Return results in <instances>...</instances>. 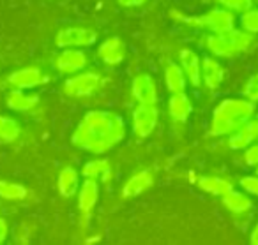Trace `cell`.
Segmentation results:
<instances>
[{
    "label": "cell",
    "mask_w": 258,
    "mask_h": 245,
    "mask_svg": "<svg viewBox=\"0 0 258 245\" xmlns=\"http://www.w3.org/2000/svg\"><path fill=\"white\" fill-rule=\"evenodd\" d=\"M8 234H9V226H8V222H6V219L0 217V243H4Z\"/></svg>",
    "instance_id": "32"
},
{
    "label": "cell",
    "mask_w": 258,
    "mask_h": 245,
    "mask_svg": "<svg viewBox=\"0 0 258 245\" xmlns=\"http://www.w3.org/2000/svg\"><path fill=\"white\" fill-rule=\"evenodd\" d=\"M159 120V110L156 104H138L133 111V134L145 139L154 132Z\"/></svg>",
    "instance_id": "6"
},
{
    "label": "cell",
    "mask_w": 258,
    "mask_h": 245,
    "mask_svg": "<svg viewBox=\"0 0 258 245\" xmlns=\"http://www.w3.org/2000/svg\"><path fill=\"white\" fill-rule=\"evenodd\" d=\"M97 34L96 30L87 29V27H68V29L58 30L55 37V44L58 48H89L96 44Z\"/></svg>",
    "instance_id": "5"
},
{
    "label": "cell",
    "mask_w": 258,
    "mask_h": 245,
    "mask_svg": "<svg viewBox=\"0 0 258 245\" xmlns=\"http://www.w3.org/2000/svg\"><path fill=\"white\" fill-rule=\"evenodd\" d=\"M57 189H58V194H60L62 198H73L80 189L78 171L71 166L62 168L60 173H58V178H57Z\"/></svg>",
    "instance_id": "19"
},
{
    "label": "cell",
    "mask_w": 258,
    "mask_h": 245,
    "mask_svg": "<svg viewBox=\"0 0 258 245\" xmlns=\"http://www.w3.org/2000/svg\"><path fill=\"white\" fill-rule=\"evenodd\" d=\"M103 87V76L94 71H80L71 74L64 81V94L73 99H83L90 97Z\"/></svg>",
    "instance_id": "4"
},
{
    "label": "cell",
    "mask_w": 258,
    "mask_h": 245,
    "mask_svg": "<svg viewBox=\"0 0 258 245\" xmlns=\"http://www.w3.org/2000/svg\"><path fill=\"white\" fill-rule=\"evenodd\" d=\"M186 72L180 65L173 64V62H168L165 67V85L168 89L170 94H179L186 90Z\"/></svg>",
    "instance_id": "21"
},
{
    "label": "cell",
    "mask_w": 258,
    "mask_h": 245,
    "mask_svg": "<svg viewBox=\"0 0 258 245\" xmlns=\"http://www.w3.org/2000/svg\"><path fill=\"white\" fill-rule=\"evenodd\" d=\"M154 185V177L149 170H144V171H138L135 173L133 177L129 178L127 182L124 184L122 187V198H137V196L144 194L145 191Z\"/></svg>",
    "instance_id": "15"
},
{
    "label": "cell",
    "mask_w": 258,
    "mask_h": 245,
    "mask_svg": "<svg viewBox=\"0 0 258 245\" xmlns=\"http://www.w3.org/2000/svg\"><path fill=\"white\" fill-rule=\"evenodd\" d=\"M76 194H78V210L80 215H82V226H87L90 215H92L94 206H96L97 199H99V184H97V180H92V178H85L80 184V189Z\"/></svg>",
    "instance_id": "8"
},
{
    "label": "cell",
    "mask_w": 258,
    "mask_h": 245,
    "mask_svg": "<svg viewBox=\"0 0 258 245\" xmlns=\"http://www.w3.org/2000/svg\"><path fill=\"white\" fill-rule=\"evenodd\" d=\"M254 141H258V117L253 115L249 120H246L230 134L228 146L232 150H244Z\"/></svg>",
    "instance_id": "12"
},
{
    "label": "cell",
    "mask_w": 258,
    "mask_h": 245,
    "mask_svg": "<svg viewBox=\"0 0 258 245\" xmlns=\"http://www.w3.org/2000/svg\"><path fill=\"white\" fill-rule=\"evenodd\" d=\"M225 78V69L212 57L202 58V83L209 90H218Z\"/></svg>",
    "instance_id": "16"
},
{
    "label": "cell",
    "mask_w": 258,
    "mask_h": 245,
    "mask_svg": "<svg viewBox=\"0 0 258 245\" xmlns=\"http://www.w3.org/2000/svg\"><path fill=\"white\" fill-rule=\"evenodd\" d=\"M48 81H50V78L46 74H43V71L39 67H23L8 76L9 85L13 89H22V90L36 89V87L44 85Z\"/></svg>",
    "instance_id": "9"
},
{
    "label": "cell",
    "mask_w": 258,
    "mask_h": 245,
    "mask_svg": "<svg viewBox=\"0 0 258 245\" xmlns=\"http://www.w3.org/2000/svg\"><path fill=\"white\" fill-rule=\"evenodd\" d=\"M244 162L251 168L258 166V141L251 143L247 148H244Z\"/></svg>",
    "instance_id": "30"
},
{
    "label": "cell",
    "mask_w": 258,
    "mask_h": 245,
    "mask_svg": "<svg viewBox=\"0 0 258 245\" xmlns=\"http://www.w3.org/2000/svg\"><path fill=\"white\" fill-rule=\"evenodd\" d=\"M87 64H89V57L80 48H64V51H60L53 60V67L62 74L80 72L87 67Z\"/></svg>",
    "instance_id": "7"
},
{
    "label": "cell",
    "mask_w": 258,
    "mask_h": 245,
    "mask_svg": "<svg viewBox=\"0 0 258 245\" xmlns=\"http://www.w3.org/2000/svg\"><path fill=\"white\" fill-rule=\"evenodd\" d=\"M122 8H138V6H144L147 0H117Z\"/></svg>",
    "instance_id": "31"
},
{
    "label": "cell",
    "mask_w": 258,
    "mask_h": 245,
    "mask_svg": "<svg viewBox=\"0 0 258 245\" xmlns=\"http://www.w3.org/2000/svg\"><path fill=\"white\" fill-rule=\"evenodd\" d=\"M97 240H101V238L99 236H97V238H89V240H87V243H92V241H97Z\"/></svg>",
    "instance_id": "34"
},
{
    "label": "cell",
    "mask_w": 258,
    "mask_h": 245,
    "mask_svg": "<svg viewBox=\"0 0 258 245\" xmlns=\"http://www.w3.org/2000/svg\"><path fill=\"white\" fill-rule=\"evenodd\" d=\"M197 185L204 192L212 196H219L223 198L225 194H228L230 191H233V184L226 178L221 177H212V175H205V177H198Z\"/></svg>",
    "instance_id": "20"
},
{
    "label": "cell",
    "mask_w": 258,
    "mask_h": 245,
    "mask_svg": "<svg viewBox=\"0 0 258 245\" xmlns=\"http://www.w3.org/2000/svg\"><path fill=\"white\" fill-rule=\"evenodd\" d=\"M221 201H223V206L232 213H246L247 210H251V206H253V201L249 199V196L244 194V192L235 191V189L230 191L228 194L223 196Z\"/></svg>",
    "instance_id": "23"
},
{
    "label": "cell",
    "mask_w": 258,
    "mask_h": 245,
    "mask_svg": "<svg viewBox=\"0 0 258 245\" xmlns=\"http://www.w3.org/2000/svg\"><path fill=\"white\" fill-rule=\"evenodd\" d=\"M254 115V103L237 97L223 99L212 111V120L209 125V136H230L237 127L249 120Z\"/></svg>",
    "instance_id": "2"
},
{
    "label": "cell",
    "mask_w": 258,
    "mask_h": 245,
    "mask_svg": "<svg viewBox=\"0 0 258 245\" xmlns=\"http://www.w3.org/2000/svg\"><path fill=\"white\" fill-rule=\"evenodd\" d=\"M131 94L138 104L158 103V85H156L154 78L151 74H145V72L135 76L133 83H131Z\"/></svg>",
    "instance_id": "11"
},
{
    "label": "cell",
    "mask_w": 258,
    "mask_h": 245,
    "mask_svg": "<svg viewBox=\"0 0 258 245\" xmlns=\"http://www.w3.org/2000/svg\"><path fill=\"white\" fill-rule=\"evenodd\" d=\"M244 97L251 103H258V74H253L247 79L246 87H244Z\"/></svg>",
    "instance_id": "28"
},
{
    "label": "cell",
    "mask_w": 258,
    "mask_h": 245,
    "mask_svg": "<svg viewBox=\"0 0 258 245\" xmlns=\"http://www.w3.org/2000/svg\"><path fill=\"white\" fill-rule=\"evenodd\" d=\"M22 127L20 124L11 117L0 115V143H13L20 138Z\"/></svg>",
    "instance_id": "24"
},
{
    "label": "cell",
    "mask_w": 258,
    "mask_h": 245,
    "mask_svg": "<svg viewBox=\"0 0 258 245\" xmlns=\"http://www.w3.org/2000/svg\"><path fill=\"white\" fill-rule=\"evenodd\" d=\"M125 138V122L120 115L106 110L87 111L71 136V143L83 152L101 155Z\"/></svg>",
    "instance_id": "1"
},
{
    "label": "cell",
    "mask_w": 258,
    "mask_h": 245,
    "mask_svg": "<svg viewBox=\"0 0 258 245\" xmlns=\"http://www.w3.org/2000/svg\"><path fill=\"white\" fill-rule=\"evenodd\" d=\"M82 175L83 178H92V180H97L101 177V180L104 184H108L111 178V168L110 162L106 159H94L89 160V162L83 164L82 168Z\"/></svg>",
    "instance_id": "22"
},
{
    "label": "cell",
    "mask_w": 258,
    "mask_h": 245,
    "mask_svg": "<svg viewBox=\"0 0 258 245\" xmlns=\"http://www.w3.org/2000/svg\"><path fill=\"white\" fill-rule=\"evenodd\" d=\"M97 58L103 62L104 65H110V67H115V65L122 64L125 58V44L120 37L111 36L108 39H104L103 43L97 48Z\"/></svg>",
    "instance_id": "10"
},
{
    "label": "cell",
    "mask_w": 258,
    "mask_h": 245,
    "mask_svg": "<svg viewBox=\"0 0 258 245\" xmlns=\"http://www.w3.org/2000/svg\"><path fill=\"white\" fill-rule=\"evenodd\" d=\"M202 22H204V29H209L212 34L228 32V30L235 29V16L225 8L211 9L207 15L202 16Z\"/></svg>",
    "instance_id": "13"
},
{
    "label": "cell",
    "mask_w": 258,
    "mask_h": 245,
    "mask_svg": "<svg viewBox=\"0 0 258 245\" xmlns=\"http://www.w3.org/2000/svg\"><path fill=\"white\" fill-rule=\"evenodd\" d=\"M191 113H193V104L186 92L172 94V97L168 99V115L172 117V120L182 124L189 118Z\"/></svg>",
    "instance_id": "18"
},
{
    "label": "cell",
    "mask_w": 258,
    "mask_h": 245,
    "mask_svg": "<svg viewBox=\"0 0 258 245\" xmlns=\"http://www.w3.org/2000/svg\"><path fill=\"white\" fill-rule=\"evenodd\" d=\"M219 4L232 13H244L253 8V0H219Z\"/></svg>",
    "instance_id": "27"
},
{
    "label": "cell",
    "mask_w": 258,
    "mask_h": 245,
    "mask_svg": "<svg viewBox=\"0 0 258 245\" xmlns=\"http://www.w3.org/2000/svg\"><path fill=\"white\" fill-rule=\"evenodd\" d=\"M179 62L180 67L186 72L187 81L193 87H200L202 85V60L193 50L189 48H184L179 51Z\"/></svg>",
    "instance_id": "14"
},
{
    "label": "cell",
    "mask_w": 258,
    "mask_h": 245,
    "mask_svg": "<svg viewBox=\"0 0 258 245\" xmlns=\"http://www.w3.org/2000/svg\"><path fill=\"white\" fill-rule=\"evenodd\" d=\"M27 196H29V189L23 187L22 184L0 180V198L2 199H8V201H20V199H25Z\"/></svg>",
    "instance_id": "25"
},
{
    "label": "cell",
    "mask_w": 258,
    "mask_h": 245,
    "mask_svg": "<svg viewBox=\"0 0 258 245\" xmlns=\"http://www.w3.org/2000/svg\"><path fill=\"white\" fill-rule=\"evenodd\" d=\"M251 44H253V34L235 29L221 34H211L205 37L207 51H211L214 57L221 58H232L239 53H244Z\"/></svg>",
    "instance_id": "3"
},
{
    "label": "cell",
    "mask_w": 258,
    "mask_h": 245,
    "mask_svg": "<svg viewBox=\"0 0 258 245\" xmlns=\"http://www.w3.org/2000/svg\"><path fill=\"white\" fill-rule=\"evenodd\" d=\"M240 27L247 34H258V8H249L247 11L240 13Z\"/></svg>",
    "instance_id": "26"
},
{
    "label": "cell",
    "mask_w": 258,
    "mask_h": 245,
    "mask_svg": "<svg viewBox=\"0 0 258 245\" xmlns=\"http://www.w3.org/2000/svg\"><path fill=\"white\" fill-rule=\"evenodd\" d=\"M240 187H242L244 192L251 196H256L258 198V175H247V177L240 178Z\"/></svg>",
    "instance_id": "29"
},
{
    "label": "cell",
    "mask_w": 258,
    "mask_h": 245,
    "mask_svg": "<svg viewBox=\"0 0 258 245\" xmlns=\"http://www.w3.org/2000/svg\"><path fill=\"white\" fill-rule=\"evenodd\" d=\"M39 103V96L36 94H25V90L22 89H13L6 97V104L9 110L18 111V113H25L37 106Z\"/></svg>",
    "instance_id": "17"
},
{
    "label": "cell",
    "mask_w": 258,
    "mask_h": 245,
    "mask_svg": "<svg viewBox=\"0 0 258 245\" xmlns=\"http://www.w3.org/2000/svg\"><path fill=\"white\" fill-rule=\"evenodd\" d=\"M256 175H258V166H256Z\"/></svg>",
    "instance_id": "35"
},
{
    "label": "cell",
    "mask_w": 258,
    "mask_h": 245,
    "mask_svg": "<svg viewBox=\"0 0 258 245\" xmlns=\"http://www.w3.org/2000/svg\"><path fill=\"white\" fill-rule=\"evenodd\" d=\"M249 240L253 245H258V224L251 229V234H249Z\"/></svg>",
    "instance_id": "33"
}]
</instances>
